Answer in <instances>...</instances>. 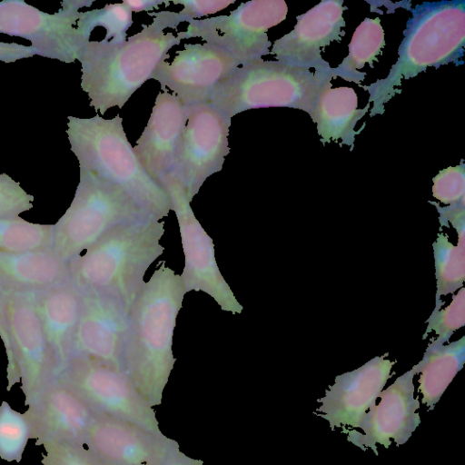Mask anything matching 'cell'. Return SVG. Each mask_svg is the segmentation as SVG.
<instances>
[{
  "label": "cell",
  "instance_id": "obj_39",
  "mask_svg": "<svg viewBox=\"0 0 465 465\" xmlns=\"http://www.w3.org/2000/svg\"><path fill=\"white\" fill-rule=\"evenodd\" d=\"M125 5L131 10V12H150L158 9L161 5L168 6L171 1L167 0H124Z\"/></svg>",
  "mask_w": 465,
  "mask_h": 465
},
{
  "label": "cell",
  "instance_id": "obj_15",
  "mask_svg": "<svg viewBox=\"0 0 465 465\" xmlns=\"http://www.w3.org/2000/svg\"><path fill=\"white\" fill-rule=\"evenodd\" d=\"M85 445L104 465H163L180 449L163 432L95 411Z\"/></svg>",
  "mask_w": 465,
  "mask_h": 465
},
{
  "label": "cell",
  "instance_id": "obj_21",
  "mask_svg": "<svg viewBox=\"0 0 465 465\" xmlns=\"http://www.w3.org/2000/svg\"><path fill=\"white\" fill-rule=\"evenodd\" d=\"M27 406L36 446L47 440L85 445L94 411L68 386L54 380Z\"/></svg>",
  "mask_w": 465,
  "mask_h": 465
},
{
  "label": "cell",
  "instance_id": "obj_27",
  "mask_svg": "<svg viewBox=\"0 0 465 465\" xmlns=\"http://www.w3.org/2000/svg\"><path fill=\"white\" fill-rule=\"evenodd\" d=\"M436 294L433 311L440 310L444 302L441 296L454 293L465 281V249L454 245L446 233L439 232L432 244Z\"/></svg>",
  "mask_w": 465,
  "mask_h": 465
},
{
  "label": "cell",
  "instance_id": "obj_24",
  "mask_svg": "<svg viewBox=\"0 0 465 465\" xmlns=\"http://www.w3.org/2000/svg\"><path fill=\"white\" fill-rule=\"evenodd\" d=\"M331 87V81L325 84L310 117L316 124L323 145L331 141L340 142L341 146H350L352 151L356 135L364 128L363 125L355 131L356 124L369 111L370 104L358 108V96L353 88Z\"/></svg>",
  "mask_w": 465,
  "mask_h": 465
},
{
  "label": "cell",
  "instance_id": "obj_30",
  "mask_svg": "<svg viewBox=\"0 0 465 465\" xmlns=\"http://www.w3.org/2000/svg\"><path fill=\"white\" fill-rule=\"evenodd\" d=\"M427 327L422 340L429 333L434 332L437 338L432 340L437 344L449 341L452 334L465 325V289L461 287L453 295L450 303L443 309L432 311L425 322Z\"/></svg>",
  "mask_w": 465,
  "mask_h": 465
},
{
  "label": "cell",
  "instance_id": "obj_7",
  "mask_svg": "<svg viewBox=\"0 0 465 465\" xmlns=\"http://www.w3.org/2000/svg\"><path fill=\"white\" fill-rule=\"evenodd\" d=\"M149 216L120 187L80 167L74 199L54 224V252L69 263L110 229Z\"/></svg>",
  "mask_w": 465,
  "mask_h": 465
},
{
  "label": "cell",
  "instance_id": "obj_35",
  "mask_svg": "<svg viewBox=\"0 0 465 465\" xmlns=\"http://www.w3.org/2000/svg\"><path fill=\"white\" fill-rule=\"evenodd\" d=\"M171 3L183 5L179 11L180 15L184 22L198 20L201 17L216 14L230 5L234 4V0H173Z\"/></svg>",
  "mask_w": 465,
  "mask_h": 465
},
{
  "label": "cell",
  "instance_id": "obj_34",
  "mask_svg": "<svg viewBox=\"0 0 465 465\" xmlns=\"http://www.w3.org/2000/svg\"><path fill=\"white\" fill-rule=\"evenodd\" d=\"M34 196L6 173H0V218L19 216L33 208Z\"/></svg>",
  "mask_w": 465,
  "mask_h": 465
},
{
  "label": "cell",
  "instance_id": "obj_20",
  "mask_svg": "<svg viewBox=\"0 0 465 465\" xmlns=\"http://www.w3.org/2000/svg\"><path fill=\"white\" fill-rule=\"evenodd\" d=\"M388 353L376 356L351 371L336 376L334 383L318 400L317 414L329 422L331 430L357 428L365 413L376 405V400L391 377L395 361Z\"/></svg>",
  "mask_w": 465,
  "mask_h": 465
},
{
  "label": "cell",
  "instance_id": "obj_32",
  "mask_svg": "<svg viewBox=\"0 0 465 465\" xmlns=\"http://www.w3.org/2000/svg\"><path fill=\"white\" fill-rule=\"evenodd\" d=\"M432 196L446 205L465 203V164L440 170L432 179Z\"/></svg>",
  "mask_w": 465,
  "mask_h": 465
},
{
  "label": "cell",
  "instance_id": "obj_33",
  "mask_svg": "<svg viewBox=\"0 0 465 465\" xmlns=\"http://www.w3.org/2000/svg\"><path fill=\"white\" fill-rule=\"evenodd\" d=\"M43 465H104L88 449L63 440H47L43 444Z\"/></svg>",
  "mask_w": 465,
  "mask_h": 465
},
{
  "label": "cell",
  "instance_id": "obj_5",
  "mask_svg": "<svg viewBox=\"0 0 465 465\" xmlns=\"http://www.w3.org/2000/svg\"><path fill=\"white\" fill-rule=\"evenodd\" d=\"M66 134L79 167L123 189L152 218L169 214L170 198L137 159L120 115L68 116Z\"/></svg>",
  "mask_w": 465,
  "mask_h": 465
},
{
  "label": "cell",
  "instance_id": "obj_13",
  "mask_svg": "<svg viewBox=\"0 0 465 465\" xmlns=\"http://www.w3.org/2000/svg\"><path fill=\"white\" fill-rule=\"evenodd\" d=\"M5 314L21 390L27 406L54 379L35 292L5 291Z\"/></svg>",
  "mask_w": 465,
  "mask_h": 465
},
{
  "label": "cell",
  "instance_id": "obj_28",
  "mask_svg": "<svg viewBox=\"0 0 465 465\" xmlns=\"http://www.w3.org/2000/svg\"><path fill=\"white\" fill-rule=\"evenodd\" d=\"M54 224L30 223L20 216L0 218V252L53 249Z\"/></svg>",
  "mask_w": 465,
  "mask_h": 465
},
{
  "label": "cell",
  "instance_id": "obj_8",
  "mask_svg": "<svg viewBox=\"0 0 465 465\" xmlns=\"http://www.w3.org/2000/svg\"><path fill=\"white\" fill-rule=\"evenodd\" d=\"M93 1H63L54 14L24 0L0 2V33L29 40L36 54L67 64L78 59L94 27L89 12H79Z\"/></svg>",
  "mask_w": 465,
  "mask_h": 465
},
{
  "label": "cell",
  "instance_id": "obj_12",
  "mask_svg": "<svg viewBox=\"0 0 465 465\" xmlns=\"http://www.w3.org/2000/svg\"><path fill=\"white\" fill-rule=\"evenodd\" d=\"M187 107L176 177L191 202L205 180L223 169L229 154L232 119L207 103Z\"/></svg>",
  "mask_w": 465,
  "mask_h": 465
},
{
  "label": "cell",
  "instance_id": "obj_23",
  "mask_svg": "<svg viewBox=\"0 0 465 465\" xmlns=\"http://www.w3.org/2000/svg\"><path fill=\"white\" fill-rule=\"evenodd\" d=\"M70 279L69 263L53 249L0 252V284L5 291L38 292Z\"/></svg>",
  "mask_w": 465,
  "mask_h": 465
},
{
  "label": "cell",
  "instance_id": "obj_37",
  "mask_svg": "<svg viewBox=\"0 0 465 465\" xmlns=\"http://www.w3.org/2000/svg\"><path fill=\"white\" fill-rule=\"evenodd\" d=\"M439 213L440 226L455 229L458 234V246L465 249V203L440 206L439 203L430 201Z\"/></svg>",
  "mask_w": 465,
  "mask_h": 465
},
{
  "label": "cell",
  "instance_id": "obj_6",
  "mask_svg": "<svg viewBox=\"0 0 465 465\" xmlns=\"http://www.w3.org/2000/svg\"><path fill=\"white\" fill-rule=\"evenodd\" d=\"M332 78L331 71L312 73L262 58L236 67L205 103L231 119L247 110L269 107L298 109L311 116L320 92Z\"/></svg>",
  "mask_w": 465,
  "mask_h": 465
},
{
  "label": "cell",
  "instance_id": "obj_29",
  "mask_svg": "<svg viewBox=\"0 0 465 465\" xmlns=\"http://www.w3.org/2000/svg\"><path fill=\"white\" fill-rule=\"evenodd\" d=\"M31 436V428L25 413H20L5 401L0 405V458L20 462Z\"/></svg>",
  "mask_w": 465,
  "mask_h": 465
},
{
  "label": "cell",
  "instance_id": "obj_26",
  "mask_svg": "<svg viewBox=\"0 0 465 465\" xmlns=\"http://www.w3.org/2000/svg\"><path fill=\"white\" fill-rule=\"evenodd\" d=\"M385 45V35L380 17H366L352 35L349 54L337 67L331 69L332 77H341L360 84L366 76V73L360 69L366 64L373 67V62L378 61L377 57L381 54Z\"/></svg>",
  "mask_w": 465,
  "mask_h": 465
},
{
  "label": "cell",
  "instance_id": "obj_17",
  "mask_svg": "<svg viewBox=\"0 0 465 465\" xmlns=\"http://www.w3.org/2000/svg\"><path fill=\"white\" fill-rule=\"evenodd\" d=\"M238 66L227 52L213 45L184 44L171 63H160L151 79L190 106L205 103L216 85Z\"/></svg>",
  "mask_w": 465,
  "mask_h": 465
},
{
  "label": "cell",
  "instance_id": "obj_2",
  "mask_svg": "<svg viewBox=\"0 0 465 465\" xmlns=\"http://www.w3.org/2000/svg\"><path fill=\"white\" fill-rule=\"evenodd\" d=\"M150 15L152 22L126 40L89 41L78 56L81 88L95 112L104 114L112 107L122 108L182 41L177 35L164 33L184 22L179 12L164 10Z\"/></svg>",
  "mask_w": 465,
  "mask_h": 465
},
{
  "label": "cell",
  "instance_id": "obj_14",
  "mask_svg": "<svg viewBox=\"0 0 465 465\" xmlns=\"http://www.w3.org/2000/svg\"><path fill=\"white\" fill-rule=\"evenodd\" d=\"M80 291L81 311L71 359L86 358L122 369L130 307L113 294Z\"/></svg>",
  "mask_w": 465,
  "mask_h": 465
},
{
  "label": "cell",
  "instance_id": "obj_40",
  "mask_svg": "<svg viewBox=\"0 0 465 465\" xmlns=\"http://www.w3.org/2000/svg\"><path fill=\"white\" fill-rule=\"evenodd\" d=\"M201 460L192 458L179 450H175L163 465H203Z\"/></svg>",
  "mask_w": 465,
  "mask_h": 465
},
{
  "label": "cell",
  "instance_id": "obj_16",
  "mask_svg": "<svg viewBox=\"0 0 465 465\" xmlns=\"http://www.w3.org/2000/svg\"><path fill=\"white\" fill-rule=\"evenodd\" d=\"M415 375L411 368L382 390L379 404L371 407L357 426L363 433L353 429L342 430L347 440L363 451L371 448L376 456L377 444L385 449L390 447L391 440L397 446L405 444L421 422L416 411L420 403L414 396Z\"/></svg>",
  "mask_w": 465,
  "mask_h": 465
},
{
  "label": "cell",
  "instance_id": "obj_1",
  "mask_svg": "<svg viewBox=\"0 0 465 465\" xmlns=\"http://www.w3.org/2000/svg\"><path fill=\"white\" fill-rule=\"evenodd\" d=\"M129 312L122 369L152 407L162 403L173 369V339L186 294L179 274L162 261Z\"/></svg>",
  "mask_w": 465,
  "mask_h": 465
},
{
  "label": "cell",
  "instance_id": "obj_19",
  "mask_svg": "<svg viewBox=\"0 0 465 465\" xmlns=\"http://www.w3.org/2000/svg\"><path fill=\"white\" fill-rule=\"evenodd\" d=\"M187 107L167 90L159 92L133 150L149 176L162 185L176 177Z\"/></svg>",
  "mask_w": 465,
  "mask_h": 465
},
{
  "label": "cell",
  "instance_id": "obj_3",
  "mask_svg": "<svg viewBox=\"0 0 465 465\" xmlns=\"http://www.w3.org/2000/svg\"><path fill=\"white\" fill-rule=\"evenodd\" d=\"M403 39L398 48V59L389 74L369 85L372 106L370 116L382 114L385 104L401 91L403 80L415 77L428 67L463 64L465 51V1L423 2L411 9Z\"/></svg>",
  "mask_w": 465,
  "mask_h": 465
},
{
  "label": "cell",
  "instance_id": "obj_4",
  "mask_svg": "<svg viewBox=\"0 0 465 465\" xmlns=\"http://www.w3.org/2000/svg\"><path fill=\"white\" fill-rule=\"evenodd\" d=\"M163 233L164 222L153 219L117 225L69 262L70 278L79 289L115 295L131 308L146 271L163 253Z\"/></svg>",
  "mask_w": 465,
  "mask_h": 465
},
{
  "label": "cell",
  "instance_id": "obj_11",
  "mask_svg": "<svg viewBox=\"0 0 465 465\" xmlns=\"http://www.w3.org/2000/svg\"><path fill=\"white\" fill-rule=\"evenodd\" d=\"M162 188L168 194L172 211L175 213L184 267L180 275L186 293L203 292L211 296L223 311L242 313L243 307L222 275L215 259L213 239L203 228L191 207L185 189L177 178L165 182Z\"/></svg>",
  "mask_w": 465,
  "mask_h": 465
},
{
  "label": "cell",
  "instance_id": "obj_31",
  "mask_svg": "<svg viewBox=\"0 0 465 465\" xmlns=\"http://www.w3.org/2000/svg\"><path fill=\"white\" fill-rule=\"evenodd\" d=\"M90 20L94 28L105 29V41L123 42L127 39V31L133 25V13L124 2L105 5L103 8L90 10Z\"/></svg>",
  "mask_w": 465,
  "mask_h": 465
},
{
  "label": "cell",
  "instance_id": "obj_18",
  "mask_svg": "<svg viewBox=\"0 0 465 465\" xmlns=\"http://www.w3.org/2000/svg\"><path fill=\"white\" fill-rule=\"evenodd\" d=\"M347 8L342 0L320 2L296 16L293 29L274 41L270 54L275 56L276 61L290 67L330 72L331 67L321 53L325 46L340 42L345 35L343 12Z\"/></svg>",
  "mask_w": 465,
  "mask_h": 465
},
{
  "label": "cell",
  "instance_id": "obj_38",
  "mask_svg": "<svg viewBox=\"0 0 465 465\" xmlns=\"http://www.w3.org/2000/svg\"><path fill=\"white\" fill-rule=\"evenodd\" d=\"M35 54H36V51L32 45L0 42V61L4 63H13L23 58L32 57Z\"/></svg>",
  "mask_w": 465,
  "mask_h": 465
},
{
  "label": "cell",
  "instance_id": "obj_9",
  "mask_svg": "<svg viewBox=\"0 0 465 465\" xmlns=\"http://www.w3.org/2000/svg\"><path fill=\"white\" fill-rule=\"evenodd\" d=\"M283 0H252L240 4L229 15L188 23L177 33L183 39L201 38L227 52L240 65L270 54L272 42L267 32L286 19Z\"/></svg>",
  "mask_w": 465,
  "mask_h": 465
},
{
  "label": "cell",
  "instance_id": "obj_25",
  "mask_svg": "<svg viewBox=\"0 0 465 465\" xmlns=\"http://www.w3.org/2000/svg\"><path fill=\"white\" fill-rule=\"evenodd\" d=\"M465 363V336L447 345L431 342L422 359L412 369L420 373L419 392L421 402L432 411L447 387Z\"/></svg>",
  "mask_w": 465,
  "mask_h": 465
},
{
  "label": "cell",
  "instance_id": "obj_36",
  "mask_svg": "<svg viewBox=\"0 0 465 465\" xmlns=\"http://www.w3.org/2000/svg\"><path fill=\"white\" fill-rule=\"evenodd\" d=\"M0 338L5 346L6 357H7V368H6V379L7 386L6 391H10L12 387L20 382V377L18 375L12 342L9 335L7 320L5 314V291L0 284Z\"/></svg>",
  "mask_w": 465,
  "mask_h": 465
},
{
  "label": "cell",
  "instance_id": "obj_10",
  "mask_svg": "<svg viewBox=\"0 0 465 465\" xmlns=\"http://www.w3.org/2000/svg\"><path fill=\"white\" fill-rule=\"evenodd\" d=\"M54 380L72 389L95 412L162 432L156 412L122 369L86 358H73Z\"/></svg>",
  "mask_w": 465,
  "mask_h": 465
},
{
  "label": "cell",
  "instance_id": "obj_22",
  "mask_svg": "<svg viewBox=\"0 0 465 465\" xmlns=\"http://www.w3.org/2000/svg\"><path fill=\"white\" fill-rule=\"evenodd\" d=\"M35 302L55 378L71 359L80 317L81 291L70 279L62 284L35 292Z\"/></svg>",
  "mask_w": 465,
  "mask_h": 465
}]
</instances>
